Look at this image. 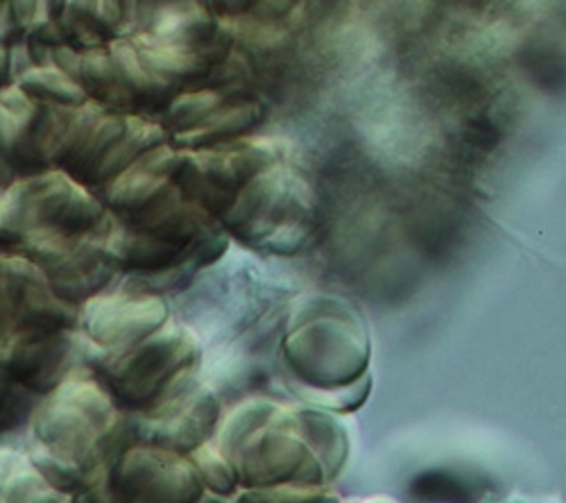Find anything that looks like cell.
I'll return each instance as SVG.
<instances>
[{"mask_svg": "<svg viewBox=\"0 0 566 503\" xmlns=\"http://www.w3.org/2000/svg\"><path fill=\"white\" fill-rule=\"evenodd\" d=\"M19 86L25 96H30L36 103L43 105H66V107H80L91 103L84 94V88L62 69L55 66H34L28 69Z\"/></svg>", "mask_w": 566, "mask_h": 503, "instance_id": "277c9868", "label": "cell"}, {"mask_svg": "<svg viewBox=\"0 0 566 503\" xmlns=\"http://www.w3.org/2000/svg\"><path fill=\"white\" fill-rule=\"evenodd\" d=\"M496 503H557V501H551V499H528V496H507V499L496 501Z\"/></svg>", "mask_w": 566, "mask_h": 503, "instance_id": "8992f818", "label": "cell"}, {"mask_svg": "<svg viewBox=\"0 0 566 503\" xmlns=\"http://www.w3.org/2000/svg\"><path fill=\"white\" fill-rule=\"evenodd\" d=\"M222 107L224 103L218 91H188V94H181L170 101L166 123L172 127L175 136H179L196 129L200 123L211 118Z\"/></svg>", "mask_w": 566, "mask_h": 503, "instance_id": "5b68a950", "label": "cell"}, {"mask_svg": "<svg viewBox=\"0 0 566 503\" xmlns=\"http://www.w3.org/2000/svg\"><path fill=\"white\" fill-rule=\"evenodd\" d=\"M84 325L93 338L103 345H140V340L132 327H138L144 334H153L161 329L166 319V306L161 300L153 295L136 297H93L84 302Z\"/></svg>", "mask_w": 566, "mask_h": 503, "instance_id": "3957f363", "label": "cell"}, {"mask_svg": "<svg viewBox=\"0 0 566 503\" xmlns=\"http://www.w3.org/2000/svg\"><path fill=\"white\" fill-rule=\"evenodd\" d=\"M107 220L105 207L69 172H39L14 181L0 198L6 243L39 241L91 232Z\"/></svg>", "mask_w": 566, "mask_h": 503, "instance_id": "6da1fadb", "label": "cell"}, {"mask_svg": "<svg viewBox=\"0 0 566 503\" xmlns=\"http://www.w3.org/2000/svg\"><path fill=\"white\" fill-rule=\"evenodd\" d=\"M6 243V234H3V227H0V245Z\"/></svg>", "mask_w": 566, "mask_h": 503, "instance_id": "52a82bcc", "label": "cell"}, {"mask_svg": "<svg viewBox=\"0 0 566 503\" xmlns=\"http://www.w3.org/2000/svg\"><path fill=\"white\" fill-rule=\"evenodd\" d=\"M311 187L281 161L250 179L220 216L229 232L272 252H295L311 232Z\"/></svg>", "mask_w": 566, "mask_h": 503, "instance_id": "7a4b0ae2", "label": "cell"}]
</instances>
